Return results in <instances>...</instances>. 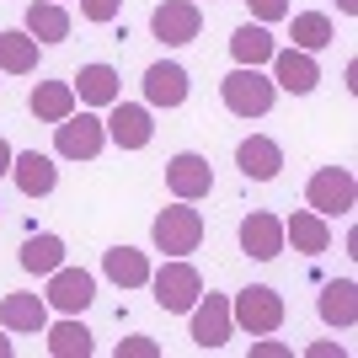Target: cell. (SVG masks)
Returning <instances> with one entry per match:
<instances>
[{
	"label": "cell",
	"instance_id": "obj_27",
	"mask_svg": "<svg viewBox=\"0 0 358 358\" xmlns=\"http://www.w3.org/2000/svg\"><path fill=\"white\" fill-rule=\"evenodd\" d=\"M289 38H294L289 48H305V54H321V48L331 43V16H327V11H299L294 22H289Z\"/></svg>",
	"mask_w": 358,
	"mask_h": 358
},
{
	"label": "cell",
	"instance_id": "obj_22",
	"mask_svg": "<svg viewBox=\"0 0 358 358\" xmlns=\"http://www.w3.org/2000/svg\"><path fill=\"white\" fill-rule=\"evenodd\" d=\"M27 107H32V118H38V123H59V118L75 113V86H70V80H38L32 96H27Z\"/></svg>",
	"mask_w": 358,
	"mask_h": 358
},
{
	"label": "cell",
	"instance_id": "obj_24",
	"mask_svg": "<svg viewBox=\"0 0 358 358\" xmlns=\"http://www.w3.org/2000/svg\"><path fill=\"white\" fill-rule=\"evenodd\" d=\"M43 331H48V353L54 358H91L96 353V343H91V331H86L80 315H64V321H54V327H43Z\"/></svg>",
	"mask_w": 358,
	"mask_h": 358
},
{
	"label": "cell",
	"instance_id": "obj_12",
	"mask_svg": "<svg viewBox=\"0 0 358 358\" xmlns=\"http://www.w3.org/2000/svg\"><path fill=\"white\" fill-rule=\"evenodd\" d=\"M107 139L118 150H145L150 139H155V123H150V107H139V102H113V113H107Z\"/></svg>",
	"mask_w": 358,
	"mask_h": 358
},
{
	"label": "cell",
	"instance_id": "obj_23",
	"mask_svg": "<svg viewBox=\"0 0 358 358\" xmlns=\"http://www.w3.org/2000/svg\"><path fill=\"white\" fill-rule=\"evenodd\" d=\"M273 32H268V22H241L236 32H230V54H236V64H257V70H262V64L273 59Z\"/></svg>",
	"mask_w": 358,
	"mask_h": 358
},
{
	"label": "cell",
	"instance_id": "obj_20",
	"mask_svg": "<svg viewBox=\"0 0 358 358\" xmlns=\"http://www.w3.org/2000/svg\"><path fill=\"white\" fill-rule=\"evenodd\" d=\"M315 310H321L327 327H353V321H358V284H353V278H331V284H321Z\"/></svg>",
	"mask_w": 358,
	"mask_h": 358
},
{
	"label": "cell",
	"instance_id": "obj_9",
	"mask_svg": "<svg viewBox=\"0 0 358 358\" xmlns=\"http://www.w3.org/2000/svg\"><path fill=\"white\" fill-rule=\"evenodd\" d=\"M273 86L278 91H294V96H310L315 86H321V64H315V54H305V48H273Z\"/></svg>",
	"mask_w": 358,
	"mask_h": 358
},
{
	"label": "cell",
	"instance_id": "obj_25",
	"mask_svg": "<svg viewBox=\"0 0 358 358\" xmlns=\"http://www.w3.org/2000/svg\"><path fill=\"white\" fill-rule=\"evenodd\" d=\"M38 48H43V43H38L27 27H22V32H16V27L0 32V75H32V70H38Z\"/></svg>",
	"mask_w": 358,
	"mask_h": 358
},
{
	"label": "cell",
	"instance_id": "obj_11",
	"mask_svg": "<svg viewBox=\"0 0 358 358\" xmlns=\"http://www.w3.org/2000/svg\"><path fill=\"white\" fill-rule=\"evenodd\" d=\"M187 315H193V343L209 348V353L224 348V343H230V331H236V321H230V299H224V294H198V305Z\"/></svg>",
	"mask_w": 358,
	"mask_h": 358
},
{
	"label": "cell",
	"instance_id": "obj_2",
	"mask_svg": "<svg viewBox=\"0 0 358 358\" xmlns=\"http://www.w3.org/2000/svg\"><path fill=\"white\" fill-rule=\"evenodd\" d=\"M150 289H155V305L166 315H187L198 305V294H203V278H198V268L187 257H166V268L150 273Z\"/></svg>",
	"mask_w": 358,
	"mask_h": 358
},
{
	"label": "cell",
	"instance_id": "obj_10",
	"mask_svg": "<svg viewBox=\"0 0 358 358\" xmlns=\"http://www.w3.org/2000/svg\"><path fill=\"white\" fill-rule=\"evenodd\" d=\"M48 305H54V310H64V315H80L91 305V299H96V278H91L86 268H54L48 273Z\"/></svg>",
	"mask_w": 358,
	"mask_h": 358
},
{
	"label": "cell",
	"instance_id": "obj_37",
	"mask_svg": "<svg viewBox=\"0 0 358 358\" xmlns=\"http://www.w3.org/2000/svg\"><path fill=\"white\" fill-rule=\"evenodd\" d=\"M59 6H64V0H59Z\"/></svg>",
	"mask_w": 358,
	"mask_h": 358
},
{
	"label": "cell",
	"instance_id": "obj_32",
	"mask_svg": "<svg viewBox=\"0 0 358 358\" xmlns=\"http://www.w3.org/2000/svg\"><path fill=\"white\" fill-rule=\"evenodd\" d=\"M252 358H289V348H284V343H273L268 331H262V343H252Z\"/></svg>",
	"mask_w": 358,
	"mask_h": 358
},
{
	"label": "cell",
	"instance_id": "obj_6",
	"mask_svg": "<svg viewBox=\"0 0 358 358\" xmlns=\"http://www.w3.org/2000/svg\"><path fill=\"white\" fill-rule=\"evenodd\" d=\"M54 150L64 161H96L107 150V123L96 113H70V118L54 123Z\"/></svg>",
	"mask_w": 358,
	"mask_h": 358
},
{
	"label": "cell",
	"instance_id": "obj_36",
	"mask_svg": "<svg viewBox=\"0 0 358 358\" xmlns=\"http://www.w3.org/2000/svg\"><path fill=\"white\" fill-rule=\"evenodd\" d=\"M337 6H343V11H348V16H353V11H358V0H337Z\"/></svg>",
	"mask_w": 358,
	"mask_h": 358
},
{
	"label": "cell",
	"instance_id": "obj_21",
	"mask_svg": "<svg viewBox=\"0 0 358 358\" xmlns=\"http://www.w3.org/2000/svg\"><path fill=\"white\" fill-rule=\"evenodd\" d=\"M0 327L6 331H43L48 327V299L43 294H6L0 299Z\"/></svg>",
	"mask_w": 358,
	"mask_h": 358
},
{
	"label": "cell",
	"instance_id": "obj_3",
	"mask_svg": "<svg viewBox=\"0 0 358 358\" xmlns=\"http://www.w3.org/2000/svg\"><path fill=\"white\" fill-rule=\"evenodd\" d=\"M150 241H155V252L166 257H187L198 252V241H203V214L193 209V203H171V209L155 214V224H150Z\"/></svg>",
	"mask_w": 358,
	"mask_h": 358
},
{
	"label": "cell",
	"instance_id": "obj_18",
	"mask_svg": "<svg viewBox=\"0 0 358 358\" xmlns=\"http://www.w3.org/2000/svg\"><path fill=\"white\" fill-rule=\"evenodd\" d=\"M102 273L118 289H145L155 268H150V257L139 252V246H107V252H102Z\"/></svg>",
	"mask_w": 358,
	"mask_h": 358
},
{
	"label": "cell",
	"instance_id": "obj_15",
	"mask_svg": "<svg viewBox=\"0 0 358 358\" xmlns=\"http://www.w3.org/2000/svg\"><path fill=\"white\" fill-rule=\"evenodd\" d=\"M187 70H182L177 59H161V64H150L145 70V102L150 107H182L187 102Z\"/></svg>",
	"mask_w": 358,
	"mask_h": 358
},
{
	"label": "cell",
	"instance_id": "obj_35",
	"mask_svg": "<svg viewBox=\"0 0 358 358\" xmlns=\"http://www.w3.org/2000/svg\"><path fill=\"white\" fill-rule=\"evenodd\" d=\"M11 353H16V343L6 337V327H0V358H11Z\"/></svg>",
	"mask_w": 358,
	"mask_h": 358
},
{
	"label": "cell",
	"instance_id": "obj_19",
	"mask_svg": "<svg viewBox=\"0 0 358 358\" xmlns=\"http://www.w3.org/2000/svg\"><path fill=\"white\" fill-rule=\"evenodd\" d=\"M284 241H294L299 257H321L331 246V224L321 220L315 209H299V214H289V220H284Z\"/></svg>",
	"mask_w": 358,
	"mask_h": 358
},
{
	"label": "cell",
	"instance_id": "obj_7",
	"mask_svg": "<svg viewBox=\"0 0 358 358\" xmlns=\"http://www.w3.org/2000/svg\"><path fill=\"white\" fill-rule=\"evenodd\" d=\"M150 32H155L166 48L193 43L198 32H203V11H198V0H161V6L150 11Z\"/></svg>",
	"mask_w": 358,
	"mask_h": 358
},
{
	"label": "cell",
	"instance_id": "obj_30",
	"mask_svg": "<svg viewBox=\"0 0 358 358\" xmlns=\"http://www.w3.org/2000/svg\"><path fill=\"white\" fill-rule=\"evenodd\" d=\"M118 6H123V0H80V16L96 22V27H107V22L118 16Z\"/></svg>",
	"mask_w": 358,
	"mask_h": 358
},
{
	"label": "cell",
	"instance_id": "obj_17",
	"mask_svg": "<svg viewBox=\"0 0 358 358\" xmlns=\"http://www.w3.org/2000/svg\"><path fill=\"white\" fill-rule=\"evenodd\" d=\"M11 177L22 187V198H48L59 187V166L48 155H38V150H22V155H11Z\"/></svg>",
	"mask_w": 358,
	"mask_h": 358
},
{
	"label": "cell",
	"instance_id": "obj_31",
	"mask_svg": "<svg viewBox=\"0 0 358 358\" xmlns=\"http://www.w3.org/2000/svg\"><path fill=\"white\" fill-rule=\"evenodd\" d=\"M252 6V22H284L289 16V0H246Z\"/></svg>",
	"mask_w": 358,
	"mask_h": 358
},
{
	"label": "cell",
	"instance_id": "obj_1",
	"mask_svg": "<svg viewBox=\"0 0 358 358\" xmlns=\"http://www.w3.org/2000/svg\"><path fill=\"white\" fill-rule=\"evenodd\" d=\"M220 96L236 118H268L273 102H278V86H273V75H262L257 64H236V70L220 80Z\"/></svg>",
	"mask_w": 358,
	"mask_h": 358
},
{
	"label": "cell",
	"instance_id": "obj_5",
	"mask_svg": "<svg viewBox=\"0 0 358 358\" xmlns=\"http://www.w3.org/2000/svg\"><path fill=\"white\" fill-rule=\"evenodd\" d=\"M305 203H310L321 220H337V214H353L358 203V182L348 166H321L310 182H305Z\"/></svg>",
	"mask_w": 358,
	"mask_h": 358
},
{
	"label": "cell",
	"instance_id": "obj_34",
	"mask_svg": "<svg viewBox=\"0 0 358 358\" xmlns=\"http://www.w3.org/2000/svg\"><path fill=\"white\" fill-rule=\"evenodd\" d=\"M11 155H16V150L6 145V139H0V177H11Z\"/></svg>",
	"mask_w": 358,
	"mask_h": 358
},
{
	"label": "cell",
	"instance_id": "obj_26",
	"mask_svg": "<svg viewBox=\"0 0 358 358\" xmlns=\"http://www.w3.org/2000/svg\"><path fill=\"white\" fill-rule=\"evenodd\" d=\"M27 32L38 43H64V38H70V11H64L59 0H32L27 6Z\"/></svg>",
	"mask_w": 358,
	"mask_h": 358
},
{
	"label": "cell",
	"instance_id": "obj_4",
	"mask_svg": "<svg viewBox=\"0 0 358 358\" xmlns=\"http://www.w3.org/2000/svg\"><path fill=\"white\" fill-rule=\"evenodd\" d=\"M284 294L268 284H246L236 299H230V321H236L241 331H252V337H262V331H278L284 327Z\"/></svg>",
	"mask_w": 358,
	"mask_h": 358
},
{
	"label": "cell",
	"instance_id": "obj_14",
	"mask_svg": "<svg viewBox=\"0 0 358 358\" xmlns=\"http://www.w3.org/2000/svg\"><path fill=\"white\" fill-rule=\"evenodd\" d=\"M236 166H241V177H246V182H273L278 171H284V150H278V139L252 134V139H241V145H236Z\"/></svg>",
	"mask_w": 358,
	"mask_h": 358
},
{
	"label": "cell",
	"instance_id": "obj_13",
	"mask_svg": "<svg viewBox=\"0 0 358 358\" xmlns=\"http://www.w3.org/2000/svg\"><path fill=\"white\" fill-rule=\"evenodd\" d=\"M284 246H289V241H284V220H278V214L257 209V214H246V220H241V252H246V257L273 262Z\"/></svg>",
	"mask_w": 358,
	"mask_h": 358
},
{
	"label": "cell",
	"instance_id": "obj_29",
	"mask_svg": "<svg viewBox=\"0 0 358 358\" xmlns=\"http://www.w3.org/2000/svg\"><path fill=\"white\" fill-rule=\"evenodd\" d=\"M113 353L118 358H161V343H155V337H118Z\"/></svg>",
	"mask_w": 358,
	"mask_h": 358
},
{
	"label": "cell",
	"instance_id": "obj_33",
	"mask_svg": "<svg viewBox=\"0 0 358 358\" xmlns=\"http://www.w3.org/2000/svg\"><path fill=\"white\" fill-rule=\"evenodd\" d=\"M310 358H348V348H337V343H315V348H305Z\"/></svg>",
	"mask_w": 358,
	"mask_h": 358
},
{
	"label": "cell",
	"instance_id": "obj_28",
	"mask_svg": "<svg viewBox=\"0 0 358 358\" xmlns=\"http://www.w3.org/2000/svg\"><path fill=\"white\" fill-rule=\"evenodd\" d=\"M59 262H64V241L59 236H27V241H22V268H27V273H43V278H48Z\"/></svg>",
	"mask_w": 358,
	"mask_h": 358
},
{
	"label": "cell",
	"instance_id": "obj_16",
	"mask_svg": "<svg viewBox=\"0 0 358 358\" xmlns=\"http://www.w3.org/2000/svg\"><path fill=\"white\" fill-rule=\"evenodd\" d=\"M75 86V102L80 107H113L123 96V80L113 64H80V75L70 80Z\"/></svg>",
	"mask_w": 358,
	"mask_h": 358
},
{
	"label": "cell",
	"instance_id": "obj_8",
	"mask_svg": "<svg viewBox=\"0 0 358 358\" xmlns=\"http://www.w3.org/2000/svg\"><path fill=\"white\" fill-rule=\"evenodd\" d=\"M166 187H171V198H182V203H198V198L214 193V166L203 161L198 150H182V155L166 161Z\"/></svg>",
	"mask_w": 358,
	"mask_h": 358
}]
</instances>
